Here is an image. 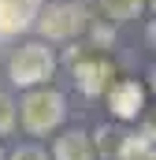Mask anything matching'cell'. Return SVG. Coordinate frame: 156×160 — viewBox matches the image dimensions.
Returning a JSON list of instances; mask_svg holds the SVG:
<instances>
[{
    "label": "cell",
    "instance_id": "7c38bea8",
    "mask_svg": "<svg viewBox=\"0 0 156 160\" xmlns=\"http://www.w3.org/2000/svg\"><path fill=\"white\" fill-rule=\"evenodd\" d=\"M149 41L156 45V19H153V26H149Z\"/></svg>",
    "mask_w": 156,
    "mask_h": 160
},
{
    "label": "cell",
    "instance_id": "52a82bcc",
    "mask_svg": "<svg viewBox=\"0 0 156 160\" xmlns=\"http://www.w3.org/2000/svg\"><path fill=\"white\" fill-rule=\"evenodd\" d=\"M52 157H56V160H97V149H93L89 134H82V130H67V134L56 138Z\"/></svg>",
    "mask_w": 156,
    "mask_h": 160
},
{
    "label": "cell",
    "instance_id": "5bb4252c",
    "mask_svg": "<svg viewBox=\"0 0 156 160\" xmlns=\"http://www.w3.org/2000/svg\"><path fill=\"white\" fill-rule=\"evenodd\" d=\"M153 86H156V71H153Z\"/></svg>",
    "mask_w": 156,
    "mask_h": 160
},
{
    "label": "cell",
    "instance_id": "8fae6325",
    "mask_svg": "<svg viewBox=\"0 0 156 160\" xmlns=\"http://www.w3.org/2000/svg\"><path fill=\"white\" fill-rule=\"evenodd\" d=\"M7 160H48V157H45V149H37V145H19Z\"/></svg>",
    "mask_w": 156,
    "mask_h": 160
},
{
    "label": "cell",
    "instance_id": "277c9868",
    "mask_svg": "<svg viewBox=\"0 0 156 160\" xmlns=\"http://www.w3.org/2000/svg\"><path fill=\"white\" fill-rule=\"evenodd\" d=\"M37 19V0H0V38L22 34Z\"/></svg>",
    "mask_w": 156,
    "mask_h": 160
},
{
    "label": "cell",
    "instance_id": "4fadbf2b",
    "mask_svg": "<svg viewBox=\"0 0 156 160\" xmlns=\"http://www.w3.org/2000/svg\"><path fill=\"white\" fill-rule=\"evenodd\" d=\"M145 160H156V149H153V153H149V157H145Z\"/></svg>",
    "mask_w": 156,
    "mask_h": 160
},
{
    "label": "cell",
    "instance_id": "5b68a950",
    "mask_svg": "<svg viewBox=\"0 0 156 160\" xmlns=\"http://www.w3.org/2000/svg\"><path fill=\"white\" fill-rule=\"evenodd\" d=\"M108 104H112V112H115L119 119H138L141 116V104H145V89L138 86V82H115L112 89H108Z\"/></svg>",
    "mask_w": 156,
    "mask_h": 160
},
{
    "label": "cell",
    "instance_id": "7a4b0ae2",
    "mask_svg": "<svg viewBox=\"0 0 156 160\" xmlns=\"http://www.w3.org/2000/svg\"><path fill=\"white\" fill-rule=\"evenodd\" d=\"M52 71H56V56H52V48H45L37 41H30V45H22V48H15V56H11V63H7V75L15 86H41L45 78H52Z\"/></svg>",
    "mask_w": 156,
    "mask_h": 160
},
{
    "label": "cell",
    "instance_id": "2e32d148",
    "mask_svg": "<svg viewBox=\"0 0 156 160\" xmlns=\"http://www.w3.org/2000/svg\"><path fill=\"white\" fill-rule=\"evenodd\" d=\"M153 8H156V0H153Z\"/></svg>",
    "mask_w": 156,
    "mask_h": 160
},
{
    "label": "cell",
    "instance_id": "9a60e30c",
    "mask_svg": "<svg viewBox=\"0 0 156 160\" xmlns=\"http://www.w3.org/2000/svg\"><path fill=\"white\" fill-rule=\"evenodd\" d=\"M0 160H4V153H0Z\"/></svg>",
    "mask_w": 156,
    "mask_h": 160
},
{
    "label": "cell",
    "instance_id": "3957f363",
    "mask_svg": "<svg viewBox=\"0 0 156 160\" xmlns=\"http://www.w3.org/2000/svg\"><path fill=\"white\" fill-rule=\"evenodd\" d=\"M41 34L45 38H52V41H67V38H75L78 30L85 26V8L82 4H52L45 15H41Z\"/></svg>",
    "mask_w": 156,
    "mask_h": 160
},
{
    "label": "cell",
    "instance_id": "6da1fadb",
    "mask_svg": "<svg viewBox=\"0 0 156 160\" xmlns=\"http://www.w3.org/2000/svg\"><path fill=\"white\" fill-rule=\"evenodd\" d=\"M19 116H22V127L30 134H48V130H56L63 123L67 104H63V97L56 89H30L22 97V104H19Z\"/></svg>",
    "mask_w": 156,
    "mask_h": 160
},
{
    "label": "cell",
    "instance_id": "8992f818",
    "mask_svg": "<svg viewBox=\"0 0 156 160\" xmlns=\"http://www.w3.org/2000/svg\"><path fill=\"white\" fill-rule=\"evenodd\" d=\"M75 82L85 97H100L112 82V63L108 60H82V63H75Z\"/></svg>",
    "mask_w": 156,
    "mask_h": 160
},
{
    "label": "cell",
    "instance_id": "9c48e42d",
    "mask_svg": "<svg viewBox=\"0 0 156 160\" xmlns=\"http://www.w3.org/2000/svg\"><path fill=\"white\" fill-rule=\"evenodd\" d=\"M141 4H145V0H100L104 15H108V19H115V22H126V19H134V15L141 11Z\"/></svg>",
    "mask_w": 156,
    "mask_h": 160
},
{
    "label": "cell",
    "instance_id": "ba28073f",
    "mask_svg": "<svg viewBox=\"0 0 156 160\" xmlns=\"http://www.w3.org/2000/svg\"><path fill=\"white\" fill-rule=\"evenodd\" d=\"M126 138H130V134H123L119 127H100L93 149L104 153V157H112V160H123V153H126Z\"/></svg>",
    "mask_w": 156,
    "mask_h": 160
},
{
    "label": "cell",
    "instance_id": "30bf717a",
    "mask_svg": "<svg viewBox=\"0 0 156 160\" xmlns=\"http://www.w3.org/2000/svg\"><path fill=\"white\" fill-rule=\"evenodd\" d=\"M15 130V101L0 89V134H11Z\"/></svg>",
    "mask_w": 156,
    "mask_h": 160
}]
</instances>
